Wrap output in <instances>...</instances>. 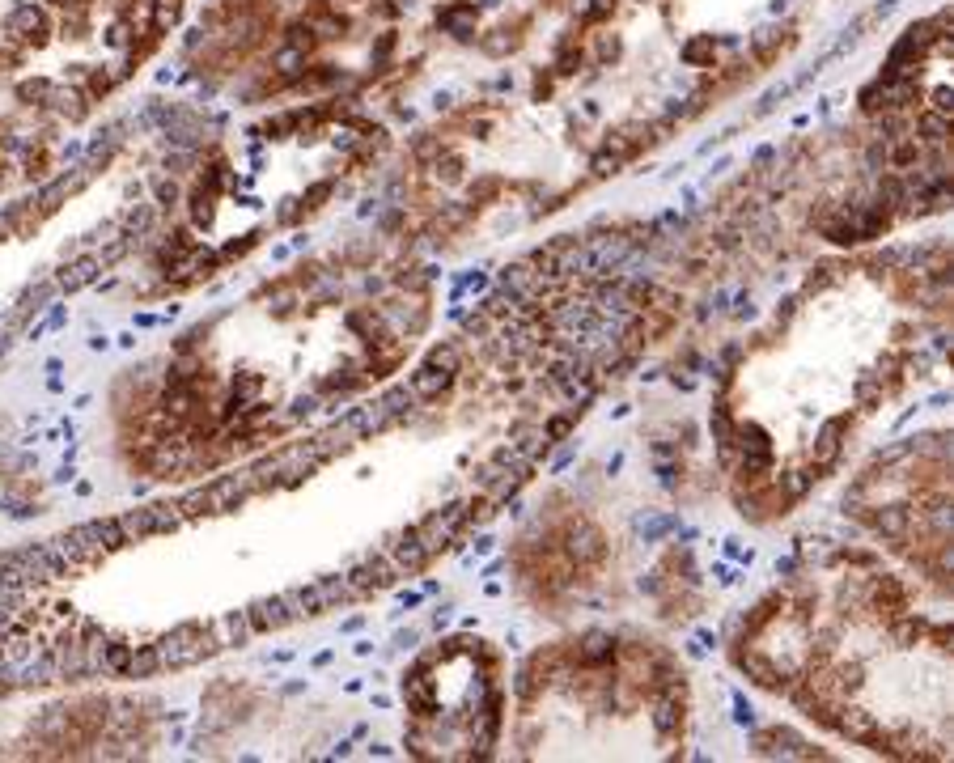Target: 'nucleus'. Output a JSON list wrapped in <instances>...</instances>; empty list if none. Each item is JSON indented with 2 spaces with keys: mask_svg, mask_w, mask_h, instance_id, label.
Wrapping results in <instances>:
<instances>
[{
  "mask_svg": "<svg viewBox=\"0 0 954 763\" xmlns=\"http://www.w3.org/2000/svg\"><path fill=\"white\" fill-rule=\"evenodd\" d=\"M250 492H255V475L250 471L221 475V479H212V484L204 488V509L208 514H229V509H238Z\"/></svg>",
  "mask_w": 954,
  "mask_h": 763,
  "instance_id": "nucleus-1",
  "label": "nucleus"
},
{
  "mask_svg": "<svg viewBox=\"0 0 954 763\" xmlns=\"http://www.w3.org/2000/svg\"><path fill=\"white\" fill-rule=\"evenodd\" d=\"M865 526L874 530V535H883V539H908V530H912V509L908 505H878V509H865V517H861Z\"/></svg>",
  "mask_w": 954,
  "mask_h": 763,
  "instance_id": "nucleus-2",
  "label": "nucleus"
},
{
  "mask_svg": "<svg viewBox=\"0 0 954 763\" xmlns=\"http://www.w3.org/2000/svg\"><path fill=\"white\" fill-rule=\"evenodd\" d=\"M429 547L420 543V530L416 526H407L399 535V543H390V560H395V569L399 572H420L425 564H429Z\"/></svg>",
  "mask_w": 954,
  "mask_h": 763,
  "instance_id": "nucleus-3",
  "label": "nucleus"
},
{
  "mask_svg": "<svg viewBox=\"0 0 954 763\" xmlns=\"http://www.w3.org/2000/svg\"><path fill=\"white\" fill-rule=\"evenodd\" d=\"M247 619H250V632H255V637H259V632H280L285 624H293L285 598H259L255 607H247Z\"/></svg>",
  "mask_w": 954,
  "mask_h": 763,
  "instance_id": "nucleus-4",
  "label": "nucleus"
},
{
  "mask_svg": "<svg viewBox=\"0 0 954 763\" xmlns=\"http://www.w3.org/2000/svg\"><path fill=\"white\" fill-rule=\"evenodd\" d=\"M454 377L458 374H442V369H433V365H425V369H416L412 374V395H416V403H433V399H442L445 390L454 386Z\"/></svg>",
  "mask_w": 954,
  "mask_h": 763,
  "instance_id": "nucleus-5",
  "label": "nucleus"
},
{
  "mask_svg": "<svg viewBox=\"0 0 954 763\" xmlns=\"http://www.w3.org/2000/svg\"><path fill=\"white\" fill-rule=\"evenodd\" d=\"M212 628V637H217V645L221 649H238V645H247L255 632H250V619H247V610H229V615H221L217 624H208Z\"/></svg>",
  "mask_w": 954,
  "mask_h": 763,
  "instance_id": "nucleus-6",
  "label": "nucleus"
},
{
  "mask_svg": "<svg viewBox=\"0 0 954 763\" xmlns=\"http://www.w3.org/2000/svg\"><path fill=\"white\" fill-rule=\"evenodd\" d=\"M738 666L747 670L760 687H772V692L785 687V670H781V662H772V657H760V653H738Z\"/></svg>",
  "mask_w": 954,
  "mask_h": 763,
  "instance_id": "nucleus-7",
  "label": "nucleus"
},
{
  "mask_svg": "<svg viewBox=\"0 0 954 763\" xmlns=\"http://www.w3.org/2000/svg\"><path fill=\"white\" fill-rule=\"evenodd\" d=\"M611 657H615V640L603 637V632H590V637L577 645V653H573V666H611Z\"/></svg>",
  "mask_w": 954,
  "mask_h": 763,
  "instance_id": "nucleus-8",
  "label": "nucleus"
},
{
  "mask_svg": "<svg viewBox=\"0 0 954 763\" xmlns=\"http://www.w3.org/2000/svg\"><path fill=\"white\" fill-rule=\"evenodd\" d=\"M98 272H102L98 255H81V259H72V264L64 267V272H60L56 289H60V293H77V289H85V284H94Z\"/></svg>",
  "mask_w": 954,
  "mask_h": 763,
  "instance_id": "nucleus-9",
  "label": "nucleus"
},
{
  "mask_svg": "<svg viewBox=\"0 0 954 763\" xmlns=\"http://www.w3.org/2000/svg\"><path fill=\"white\" fill-rule=\"evenodd\" d=\"M840 437H844V416L828 420L823 429H818V442H815V467H831L836 462V454H840Z\"/></svg>",
  "mask_w": 954,
  "mask_h": 763,
  "instance_id": "nucleus-10",
  "label": "nucleus"
},
{
  "mask_svg": "<svg viewBox=\"0 0 954 763\" xmlns=\"http://www.w3.org/2000/svg\"><path fill=\"white\" fill-rule=\"evenodd\" d=\"M285 598V607H289L293 619H314V615H323V598H318L314 585H297V590H289Z\"/></svg>",
  "mask_w": 954,
  "mask_h": 763,
  "instance_id": "nucleus-11",
  "label": "nucleus"
},
{
  "mask_svg": "<svg viewBox=\"0 0 954 763\" xmlns=\"http://www.w3.org/2000/svg\"><path fill=\"white\" fill-rule=\"evenodd\" d=\"M162 670V653L157 645H132V662H127L124 679H153Z\"/></svg>",
  "mask_w": 954,
  "mask_h": 763,
  "instance_id": "nucleus-12",
  "label": "nucleus"
},
{
  "mask_svg": "<svg viewBox=\"0 0 954 763\" xmlns=\"http://www.w3.org/2000/svg\"><path fill=\"white\" fill-rule=\"evenodd\" d=\"M437 22H442L445 34H454V39H471V34H475V5H454V9L437 14Z\"/></svg>",
  "mask_w": 954,
  "mask_h": 763,
  "instance_id": "nucleus-13",
  "label": "nucleus"
},
{
  "mask_svg": "<svg viewBox=\"0 0 954 763\" xmlns=\"http://www.w3.org/2000/svg\"><path fill=\"white\" fill-rule=\"evenodd\" d=\"M734 450L738 454H772V442L760 424H734Z\"/></svg>",
  "mask_w": 954,
  "mask_h": 763,
  "instance_id": "nucleus-14",
  "label": "nucleus"
},
{
  "mask_svg": "<svg viewBox=\"0 0 954 763\" xmlns=\"http://www.w3.org/2000/svg\"><path fill=\"white\" fill-rule=\"evenodd\" d=\"M318 598H323V610H335L344 607L348 598H357V590H352V582L348 577H323V582H314Z\"/></svg>",
  "mask_w": 954,
  "mask_h": 763,
  "instance_id": "nucleus-15",
  "label": "nucleus"
},
{
  "mask_svg": "<svg viewBox=\"0 0 954 763\" xmlns=\"http://www.w3.org/2000/svg\"><path fill=\"white\" fill-rule=\"evenodd\" d=\"M912 136H921L925 144H946V136H950V115H938V111H925L921 119H916Z\"/></svg>",
  "mask_w": 954,
  "mask_h": 763,
  "instance_id": "nucleus-16",
  "label": "nucleus"
},
{
  "mask_svg": "<svg viewBox=\"0 0 954 763\" xmlns=\"http://www.w3.org/2000/svg\"><path fill=\"white\" fill-rule=\"evenodd\" d=\"M352 424H357L360 437H369V433L387 429V424H390V412L382 407V399H378V403H365V407H357V412H352Z\"/></svg>",
  "mask_w": 954,
  "mask_h": 763,
  "instance_id": "nucleus-17",
  "label": "nucleus"
},
{
  "mask_svg": "<svg viewBox=\"0 0 954 763\" xmlns=\"http://www.w3.org/2000/svg\"><path fill=\"white\" fill-rule=\"evenodd\" d=\"M115 522H119V530H124V539H127V543H145V539H153L149 509H127V514H119Z\"/></svg>",
  "mask_w": 954,
  "mask_h": 763,
  "instance_id": "nucleus-18",
  "label": "nucleus"
},
{
  "mask_svg": "<svg viewBox=\"0 0 954 763\" xmlns=\"http://www.w3.org/2000/svg\"><path fill=\"white\" fill-rule=\"evenodd\" d=\"M149 522H153V535H170V530H179L187 517H182V509H179V500L174 505H149Z\"/></svg>",
  "mask_w": 954,
  "mask_h": 763,
  "instance_id": "nucleus-19",
  "label": "nucleus"
},
{
  "mask_svg": "<svg viewBox=\"0 0 954 763\" xmlns=\"http://www.w3.org/2000/svg\"><path fill=\"white\" fill-rule=\"evenodd\" d=\"M212 217H217V209H212V191H208V187H195V191H192V229H208Z\"/></svg>",
  "mask_w": 954,
  "mask_h": 763,
  "instance_id": "nucleus-20",
  "label": "nucleus"
},
{
  "mask_svg": "<svg viewBox=\"0 0 954 763\" xmlns=\"http://www.w3.org/2000/svg\"><path fill=\"white\" fill-rule=\"evenodd\" d=\"M94 535H98V547H102V552H119V547H127L124 530H119V522H115V517H98V522H94Z\"/></svg>",
  "mask_w": 954,
  "mask_h": 763,
  "instance_id": "nucleus-21",
  "label": "nucleus"
},
{
  "mask_svg": "<svg viewBox=\"0 0 954 763\" xmlns=\"http://www.w3.org/2000/svg\"><path fill=\"white\" fill-rule=\"evenodd\" d=\"M272 69L280 72V77H289V81H297L305 72V51H297V47H280L276 60H272Z\"/></svg>",
  "mask_w": 954,
  "mask_h": 763,
  "instance_id": "nucleus-22",
  "label": "nucleus"
},
{
  "mask_svg": "<svg viewBox=\"0 0 954 763\" xmlns=\"http://www.w3.org/2000/svg\"><path fill=\"white\" fill-rule=\"evenodd\" d=\"M425 365L442 369V374H458V369H463V352H458L454 344H437L429 352V361H425Z\"/></svg>",
  "mask_w": 954,
  "mask_h": 763,
  "instance_id": "nucleus-23",
  "label": "nucleus"
},
{
  "mask_svg": "<svg viewBox=\"0 0 954 763\" xmlns=\"http://www.w3.org/2000/svg\"><path fill=\"white\" fill-rule=\"evenodd\" d=\"M883 377L878 374H861V382H857V403L861 407H865V412H874V407H878V403H883Z\"/></svg>",
  "mask_w": 954,
  "mask_h": 763,
  "instance_id": "nucleus-24",
  "label": "nucleus"
},
{
  "mask_svg": "<svg viewBox=\"0 0 954 763\" xmlns=\"http://www.w3.org/2000/svg\"><path fill=\"white\" fill-rule=\"evenodd\" d=\"M412 403H416L412 386H390L387 395H382V407L390 412V420H399L403 412H412Z\"/></svg>",
  "mask_w": 954,
  "mask_h": 763,
  "instance_id": "nucleus-25",
  "label": "nucleus"
},
{
  "mask_svg": "<svg viewBox=\"0 0 954 763\" xmlns=\"http://www.w3.org/2000/svg\"><path fill=\"white\" fill-rule=\"evenodd\" d=\"M132 662V640H107V675H124Z\"/></svg>",
  "mask_w": 954,
  "mask_h": 763,
  "instance_id": "nucleus-26",
  "label": "nucleus"
},
{
  "mask_svg": "<svg viewBox=\"0 0 954 763\" xmlns=\"http://www.w3.org/2000/svg\"><path fill=\"white\" fill-rule=\"evenodd\" d=\"M708 429H713L717 445H734V420H730V412H725V403H721V407H713V416H708Z\"/></svg>",
  "mask_w": 954,
  "mask_h": 763,
  "instance_id": "nucleus-27",
  "label": "nucleus"
},
{
  "mask_svg": "<svg viewBox=\"0 0 954 763\" xmlns=\"http://www.w3.org/2000/svg\"><path fill=\"white\" fill-rule=\"evenodd\" d=\"M153 195H157V209H174L179 204V182L162 174V179H153Z\"/></svg>",
  "mask_w": 954,
  "mask_h": 763,
  "instance_id": "nucleus-28",
  "label": "nucleus"
},
{
  "mask_svg": "<svg viewBox=\"0 0 954 763\" xmlns=\"http://www.w3.org/2000/svg\"><path fill=\"white\" fill-rule=\"evenodd\" d=\"M840 276V264H818L815 272H810V280H806V293H818V289H828L831 280Z\"/></svg>",
  "mask_w": 954,
  "mask_h": 763,
  "instance_id": "nucleus-29",
  "label": "nucleus"
},
{
  "mask_svg": "<svg viewBox=\"0 0 954 763\" xmlns=\"http://www.w3.org/2000/svg\"><path fill=\"white\" fill-rule=\"evenodd\" d=\"M568 433H573V412H565V416H552L547 424H543V437H547V442H565Z\"/></svg>",
  "mask_w": 954,
  "mask_h": 763,
  "instance_id": "nucleus-30",
  "label": "nucleus"
},
{
  "mask_svg": "<svg viewBox=\"0 0 954 763\" xmlns=\"http://www.w3.org/2000/svg\"><path fill=\"white\" fill-rule=\"evenodd\" d=\"M781 484H785V500H798L806 492V484H810V479H806L802 471H785V475H781Z\"/></svg>",
  "mask_w": 954,
  "mask_h": 763,
  "instance_id": "nucleus-31",
  "label": "nucleus"
},
{
  "mask_svg": "<svg viewBox=\"0 0 954 763\" xmlns=\"http://www.w3.org/2000/svg\"><path fill=\"white\" fill-rule=\"evenodd\" d=\"M179 509H182V517H200V514H208V509H204V488L187 492V497L179 500Z\"/></svg>",
  "mask_w": 954,
  "mask_h": 763,
  "instance_id": "nucleus-32",
  "label": "nucleus"
},
{
  "mask_svg": "<svg viewBox=\"0 0 954 763\" xmlns=\"http://www.w3.org/2000/svg\"><path fill=\"white\" fill-rule=\"evenodd\" d=\"M916 637H921V624H916V619H903V624L895 628V645H899V649H908Z\"/></svg>",
  "mask_w": 954,
  "mask_h": 763,
  "instance_id": "nucleus-33",
  "label": "nucleus"
},
{
  "mask_svg": "<svg viewBox=\"0 0 954 763\" xmlns=\"http://www.w3.org/2000/svg\"><path fill=\"white\" fill-rule=\"evenodd\" d=\"M865 162H870V170H886V140H874L865 149Z\"/></svg>",
  "mask_w": 954,
  "mask_h": 763,
  "instance_id": "nucleus-34",
  "label": "nucleus"
},
{
  "mask_svg": "<svg viewBox=\"0 0 954 763\" xmlns=\"http://www.w3.org/2000/svg\"><path fill=\"white\" fill-rule=\"evenodd\" d=\"M708 51H713V42H708V39H696V42H687V51H683V60H692V64H696V60H705Z\"/></svg>",
  "mask_w": 954,
  "mask_h": 763,
  "instance_id": "nucleus-35",
  "label": "nucleus"
},
{
  "mask_svg": "<svg viewBox=\"0 0 954 763\" xmlns=\"http://www.w3.org/2000/svg\"><path fill=\"white\" fill-rule=\"evenodd\" d=\"M615 166H620V157H615V153H598V157H594V174H615Z\"/></svg>",
  "mask_w": 954,
  "mask_h": 763,
  "instance_id": "nucleus-36",
  "label": "nucleus"
},
{
  "mask_svg": "<svg viewBox=\"0 0 954 763\" xmlns=\"http://www.w3.org/2000/svg\"><path fill=\"white\" fill-rule=\"evenodd\" d=\"M497 187H500L497 179H484V182H475V187H471V200H488V195H497Z\"/></svg>",
  "mask_w": 954,
  "mask_h": 763,
  "instance_id": "nucleus-37",
  "label": "nucleus"
},
{
  "mask_svg": "<svg viewBox=\"0 0 954 763\" xmlns=\"http://www.w3.org/2000/svg\"><path fill=\"white\" fill-rule=\"evenodd\" d=\"M734 721H738V725H755V712H751L747 700H738V708H734Z\"/></svg>",
  "mask_w": 954,
  "mask_h": 763,
  "instance_id": "nucleus-38",
  "label": "nucleus"
},
{
  "mask_svg": "<svg viewBox=\"0 0 954 763\" xmlns=\"http://www.w3.org/2000/svg\"><path fill=\"white\" fill-rule=\"evenodd\" d=\"M577 60H581V51L565 47V51H560V72H573V69H577Z\"/></svg>",
  "mask_w": 954,
  "mask_h": 763,
  "instance_id": "nucleus-39",
  "label": "nucleus"
},
{
  "mask_svg": "<svg viewBox=\"0 0 954 763\" xmlns=\"http://www.w3.org/2000/svg\"><path fill=\"white\" fill-rule=\"evenodd\" d=\"M314 407H318V403H314V399H305V395H302V399L293 403V416H310Z\"/></svg>",
  "mask_w": 954,
  "mask_h": 763,
  "instance_id": "nucleus-40",
  "label": "nucleus"
},
{
  "mask_svg": "<svg viewBox=\"0 0 954 763\" xmlns=\"http://www.w3.org/2000/svg\"><path fill=\"white\" fill-rule=\"evenodd\" d=\"M738 319H751V297H738V310H734Z\"/></svg>",
  "mask_w": 954,
  "mask_h": 763,
  "instance_id": "nucleus-41",
  "label": "nucleus"
}]
</instances>
